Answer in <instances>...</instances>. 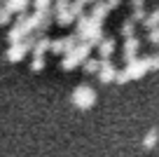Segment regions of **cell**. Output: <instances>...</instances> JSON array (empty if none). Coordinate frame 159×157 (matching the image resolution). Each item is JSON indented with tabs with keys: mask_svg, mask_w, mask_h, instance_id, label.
I'll use <instances>...</instances> for the list:
<instances>
[{
	"mask_svg": "<svg viewBox=\"0 0 159 157\" xmlns=\"http://www.w3.org/2000/svg\"><path fill=\"white\" fill-rule=\"evenodd\" d=\"M94 98H96V94L91 92L89 87H80L77 92L73 94V101H75L77 108H89L91 103H94Z\"/></svg>",
	"mask_w": 159,
	"mask_h": 157,
	"instance_id": "cell-1",
	"label": "cell"
},
{
	"mask_svg": "<svg viewBox=\"0 0 159 157\" xmlns=\"http://www.w3.org/2000/svg\"><path fill=\"white\" fill-rule=\"evenodd\" d=\"M154 143H157V131H150L148 136H145V148H152Z\"/></svg>",
	"mask_w": 159,
	"mask_h": 157,
	"instance_id": "cell-2",
	"label": "cell"
}]
</instances>
